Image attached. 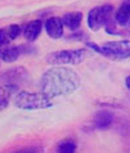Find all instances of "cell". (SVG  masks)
Segmentation results:
<instances>
[{"label": "cell", "mask_w": 130, "mask_h": 153, "mask_svg": "<svg viewBox=\"0 0 130 153\" xmlns=\"http://www.w3.org/2000/svg\"><path fill=\"white\" fill-rule=\"evenodd\" d=\"M81 80L75 70L70 67H53L45 71L40 79L39 88L44 95L50 99L70 95L80 88Z\"/></svg>", "instance_id": "cell-1"}, {"label": "cell", "mask_w": 130, "mask_h": 153, "mask_svg": "<svg viewBox=\"0 0 130 153\" xmlns=\"http://www.w3.org/2000/svg\"><path fill=\"white\" fill-rule=\"evenodd\" d=\"M115 8L112 4H104L93 8L88 14V26L91 31H98L111 21V16Z\"/></svg>", "instance_id": "cell-5"}, {"label": "cell", "mask_w": 130, "mask_h": 153, "mask_svg": "<svg viewBox=\"0 0 130 153\" xmlns=\"http://www.w3.org/2000/svg\"><path fill=\"white\" fill-rule=\"evenodd\" d=\"M85 45L112 61H125L130 58V40L107 41L103 45H97L93 41H88Z\"/></svg>", "instance_id": "cell-2"}, {"label": "cell", "mask_w": 130, "mask_h": 153, "mask_svg": "<svg viewBox=\"0 0 130 153\" xmlns=\"http://www.w3.org/2000/svg\"><path fill=\"white\" fill-rule=\"evenodd\" d=\"M44 27L50 39L57 40L63 36L65 25L62 22V18H59V17H50L47 22H45Z\"/></svg>", "instance_id": "cell-7"}, {"label": "cell", "mask_w": 130, "mask_h": 153, "mask_svg": "<svg viewBox=\"0 0 130 153\" xmlns=\"http://www.w3.org/2000/svg\"><path fill=\"white\" fill-rule=\"evenodd\" d=\"M14 153H44V149L43 147H39V146H31V147L21 148V149L16 151Z\"/></svg>", "instance_id": "cell-16"}, {"label": "cell", "mask_w": 130, "mask_h": 153, "mask_svg": "<svg viewBox=\"0 0 130 153\" xmlns=\"http://www.w3.org/2000/svg\"><path fill=\"white\" fill-rule=\"evenodd\" d=\"M21 48V53L22 54H32L35 53V49H33V46L31 45H19Z\"/></svg>", "instance_id": "cell-18"}, {"label": "cell", "mask_w": 130, "mask_h": 153, "mask_svg": "<svg viewBox=\"0 0 130 153\" xmlns=\"http://www.w3.org/2000/svg\"><path fill=\"white\" fill-rule=\"evenodd\" d=\"M22 53H21V48L17 45H5L0 46V61L5 63H13L18 59Z\"/></svg>", "instance_id": "cell-10"}, {"label": "cell", "mask_w": 130, "mask_h": 153, "mask_svg": "<svg viewBox=\"0 0 130 153\" xmlns=\"http://www.w3.org/2000/svg\"><path fill=\"white\" fill-rule=\"evenodd\" d=\"M62 22H63L65 27H67L70 31H77L81 26L82 22V13L81 12H70V13H66L62 18Z\"/></svg>", "instance_id": "cell-11"}, {"label": "cell", "mask_w": 130, "mask_h": 153, "mask_svg": "<svg viewBox=\"0 0 130 153\" xmlns=\"http://www.w3.org/2000/svg\"><path fill=\"white\" fill-rule=\"evenodd\" d=\"M14 105L19 109H47L53 105L50 98L44 95L41 91H18L14 95Z\"/></svg>", "instance_id": "cell-3"}, {"label": "cell", "mask_w": 130, "mask_h": 153, "mask_svg": "<svg viewBox=\"0 0 130 153\" xmlns=\"http://www.w3.org/2000/svg\"><path fill=\"white\" fill-rule=\"evenodd\" d=\"M7 30H8V35H9L10 40H16L21 35V32H22V28H21L19 25H10V26L7 27Z\"/></svg>", "instance_id": "cell-15"}, {"label": "cell", "mask_w": 130, "mask_h": 153, "mask_svg": "<svg viewBox=\"0 0 130 153\" xmlns=\"http://www.w3.org/2000/svg\"><path fill=\"white\" fill-rule=\"evenodd\" d=\"M126 27L130 28V19H129V22H128V25H126Z\"/></svg>", "instance_id": "cell-20"}, {"label": "cell", "mask_w": 130, "mask_h": 153, "mask_svg": "<svg viewBox=\"0 0 130 153\" xmlns=\"http://www.w3.org/2000/svg\"><path fill=\"white\" fill-rule=\"evenodd\" d=\"M10 37L8 35V30L7 28H0V46H5L9 45L10 42Z\"/></svg>", "instance_id": "cell-17"}, {"label": "cell", "mask_w": 130, "mask_h": 153, "mask_svg": "<svg viewBox=\"0 0 130 153\" xmlns=\"http://www.w3.org/2000/svg\"><path fill=\"white\" fill-rule=\"evenodd\" d=\"M18 86H13V85H0V111L8 107L10 100V97L13 91L17 90Z\"/></svg>", "instance_id": "cell-14"}, {"label": "cell", "mask_w": 130, "mask_h": 153, "mask_svg": "<svg viewBox=\"0 0 130 153\" xmlns=\"http://www.w3.org/2000/svg\"><path fill=\"white\" fill-rule=\"evenodd\" d=\"M130 19V0H125L115 13V22L121 27H126Z\"/></svg>", "instance_id": "cell-12"}, {"label": "cell", "mask_w": 130, "mask_h": 153, "mask_svg": "<svg viewBox=\"0 0 130 153\" xmlns=\"http://www.w3.org/2000/svg\"><path fill=\"white\" fill-rule=\"evenodd\" d=\"M125 85H126V88H128V90L130 91V75L128 76L126 79H125Z\"/></svg>", "instance_id": "cell-19"}, {"label": "cell", "mask_w": 130, "mask_h": 153, "mask_svg": "<svg viewBox=\"0 0 130 153\" xmlns=\"http://www.w3.org/2000/svg\"><path fill=\"white\" fill-rule=\"evenodd\" d=\"M43 22L41 19H32L23 28V36L25 39L30 42H33L39 39L41 31H43Z\"/></svg>", "instance_id": "cell-9"}, {"label": "cell", "mask_w": 130, "mask_h": 153, "mask_svg": "<svg viewBox=\"0 0 130 153\" xmlns=\"http://www.w3.org/2000/svg\"><path fill=\"white\" fill-rule=\"evenodd\" d=\"M94 127L98 130H107L110 129L112 122H114V113L108 109H99V111L94 114L93 118Z\"/></svg>", "instance_id": "cell-8"}, {"label": "cell", "mask_w": 130, "mask_h": 153, "mask_svg": "<svg viewBox=\"0 0 130 153\" xmlns=\"http://www.w3.org/2000/svg\"><path fill=\"white\" fill-rule=\"evenodd\" d=\"M89 56V52L85 48L81 49H63L49 53L45 61L50 66H74L80 65Z\"/></svg>", "instance_id": "cell-4"}, {"label": "cell", "mask_w": 130, "mask_h": 153, "mask_svg": "<svg viewBox=\"0 0 130 153\" xmlns=\"http://www.w3.org/2000/svg\"><path fill=\"white\" fill-rule=\"evenodd\" d=\"M28 77V72L26 68L22 66L13 67L7 71H4L3 74H0V82L4 85H13V86H18L19 84L26 81Z\"/></svg>", "instance_id": "cell-6"}, {"label": "cell", "mask_w": 130, "mask_h": 153, "mask_svg": "<svg viewBox=\"0 0 130 153\" xmlns=\"http://www.w3.org/2000/svg\"><path fill=\"white\" fill-rule=\"evenodd\" d=\"M77 142L74 138H65L57 144V153H76Z\"/></svg>", "instance_id": "cell-13"}]
</instances>
